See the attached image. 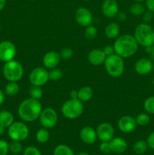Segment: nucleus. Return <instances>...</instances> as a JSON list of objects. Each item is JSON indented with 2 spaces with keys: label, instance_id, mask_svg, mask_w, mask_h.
<instances>
[{
  "label": "nucleus",
  "instance_id": "obj_1",
  "mask_svg": "<svg viewBox=\"0 0 154 155\" xmlns=\"http://www.w3.org/2000/svg\"><path fill=\"white\" fill-rule=\"evenodd\" d=\"M42 110V105L39 100L28 98L21 101L19 104L18 114L23 121L32 123L39 119Z\"/></svg>",
  "mask_w": 154,
  "mask_h": 155
},
{
  "label": "nucleus",
  "instance_id": "obj_2",
  "mask_svg": "<svg viewBox=\"0 0 154 155\" xmlns=\"http://www.w3.org/2000/svg\"><path fill=\"white\" fill-rule=\"evenodd\" d=\"M138 45L134 36L123 34L116 38L113 44V48L115 50V54H118L122 58H128L137 52Z\"/></svg>",
  "mask_w": 154,
  "mask_h": 155
},
{
  "label": "nucleus",
  "instance_id": "obj_3",
  "mask_svg": "<svg viewBox=\"0 0 154 155\" xmlns=\"http://www.w3.org/2000/svg\"><path fill=\"white\" fill-rule=\"evenodd\" d=\"M134 37L138 45L149 47L154 44V30L146 23L138 24L134 30Z\"/></svg>",
  "mask_w": 154,
  "mask_h": 155
},
{
  "label": "nucleus",
  "instance_id": "obj_4",
  "mask_svg": "<svg viewBox=\"0 0 154 155\" xmlns=\"http://www.w3.org/2000/svg\"><path fill=\"white\" fill-rule=\"evenodd\" d=\"M107 74L112 77H119L125 71L124 58L116 54L107 56L104 63Z\"/></svg>",
  "mask_w": 154,
  "mask_h": 155
},
{
  "label": "nucleus",
  "instance_id": "obj_5",
  "mask_svg": "<svg viewBox=\"0 0 154 155\" xmlns=\"http://www.w3.org/2000/svg\"><path fill=\"white\" fill-rule=\"evenodd\" d=\"M84 111V105L79 99L75 98L65 101L61 107V113L64 117L69 120H74L79 118Z\"/></svg>",
  "mask_w": 154,
  "mask_h": 155
},
{
  "label": "nucleus",
  "instance_id": "obj_6",
  "mask_svg": "<svg viewBox=\"0 0 154 155\" xmlns=\"http://www.w3.org/2000/svg\"><path fill=\"white\" fill-rule=\"evenodd\" d=\"M24 68L18 61L14 60L5 62L2 68V74L8 82H18L24 76Z\"/></svg>",
  "mask_w": 154,
  "mask_h": 155
},
{
  "label": "nucleus",
  "instance_id": "obj_7",
  "mask_svg": "<svg viewBox=\"0 0 154 155\" xmlns=\"http://www.w3.org/2000/svg\"><path fill=\"white\" fill-rule=\"evenodd\" d=\"M30 130L24 123L17 121L14 122L8 128V135L12 141L23 142L28 138Z\"/></svg>",
  "mask_w": 154,
  "mask_h": 155
},
{
  "label": "nucleus",
  "instance_id": "obj_8",
  "mask_svg": "<svg viewBox=\"0 0 154 155\" xmlns=\"http://www.w3.org/2000/svg\"><path fill=\"white\" fill-rule=\"evenodd\" d=\"M39 120L42 127L48 130L53 128L57 124L58 120V115L54 108L48 107L42 109Z\"/></svg>",
  "mask_w": 154,
  "mask_h": 155
},
{
  "label": "nucleus",
  "instance_id": "obj_9",
  "mask_svg": "<svg viewBox=\"0 0 154 155\" xmlns=\"http://www.w3.org/2000/svg\"><path fill=\"white\" fill-rule=\"evenodd\" d=\"M29 80L33 86H45L49 80L48 71L45 68H41V67L35 68L30 73Z\"/></svg>",
  "mask_w": 154,
  "mask_h": 155
},
{
  "label": "nucleus",
  "instance_id": "obj_10",
  "mask_svg": "<svg viewBox=\"0 0 154 155\" xmlns=\"http://www.w3.org/2000/svg\"><path fill=\"white\" fill-rule=\"evenodd\" d=\"M17 54V48L14 44L8 40L0 42V61L8 62L14 60Z\"/></svg>",
  "mask_w": 154,
  "mask_h": 155
},
{
  "label": "nucleus",
  "instance_id": "obj_11",
  "mask_svg": "<svg viewBox=\"0 0 154 155\" xmlns=\"http://www.w3.org/2000/svg\"><path fill=\"white\" fill-rule=\"evenodd\" d=\"M98 139L101 142H110L115 134V130L110 123H101L96 130Z\"/></svg>",
  "mask_w": 154,
  "mask_h": 155
},
{
  "label": "nucleus",
  "instance_id": "obj_12",
  "mask_svg": "<svg viewBox=\"0 0 154 155\" xmlns=\"http://www.w3.org/2000/svg\"><path fill=\"white\" fill-rule=\"evenodd\" d=\"M75 19L77 24L82 27L91 25L93 22V15L91 11L85 7H80L75 11Z\"/></svg>",
  "mask_w": 154,
  "mask_h": 155
},
{
  "label": "nucleus",
  "instance_id": "obj_13",
  "mask_svg": "<svg viewBox=\"0 0 154 155\" xmlns=\"http://www.w3.org/2000/svg\"><path fill=\"white\" fill-rule=\"evenodd\" d=\"M119 130L123 133H131L134 131L137 127L135 118L129 115H125L121 117L117 123Z\"/></svg>",
  "mask_w": 154,
  "mask_h": 155
},
{
  "label": "nucleus",
  "instance_id": "obj_14",
  "mask_svg": "<svg viewBox=\"0 0 154 155\" xmlns=\"http://www.w3.org/2000/svg\"><path fill=\"white\" fill-rule=\"evenodd\" d=\"M103 15L108 18H113L119 13V4L116 0H105L101 6Z\"/></svg>",
  "mask_w": 154,
  "mask_h": 155
},
{
  "label": "nucleus",
  "instance_id": "obj_15",
  "mask_svg": "<svg viewBox=\"0 0 154 155\" xmlns=\"http://www.w3.org/2000/svg\"><path fill=\"white\" fill-rule=\"evenodd\" d=\"M60 53L55 51H50L45 53L42 59V63L46 69H53L58 66L60 62Z\"/></svg>",
  "mask_w": 154,
  "mask_h": 155
},
{
  "label": "nucleus",
  "instance_id": "obj_16",
  "mask_svg": "<svg viewBox=\"0 0 154 155\" xmlns=\"http://www.w3.org/2000/svg\"><path fill=\"white\" fill-rule=\"evenodd\" d=\"M79 138L84 143L87 145H93L98 139L96 130L89 126L84 127L80 130Z\"/></svg>",
  "mask_w": 154,
  "mask_h": 155
},
{
  "label": "nucleus",
  "instance_id": "obj_17",
  "mask_svg": "<svg viewBox=\"0 0 154 155\" xmlns=\"http://www.w3.org/2000/svg\"><path fill=\"white\" fill-rule=\"evenodd\" d=\"M153 69V64L150 59L142 58L137 60L134 64L136 73L140 75H146L152 72Z\"/></svg>",
  "mask_w": 154,
  "mask_h": 155
},
{
  "label": "nucleus",
  "instance_id": "obj_18",
  "mask_svg": "<svg viewBox=\"0 0 154 155\" xmlns=\"http://www.w3.org/2000/svg\"><path fill=\"white\" fill-rule=\"evenodd\" d=\"M109 142H110L111 151L114 154H123L128 148L127 142L121 137H113Z\"/></svg>",
  "mask_w": 154,
  "mask_h": 155
},
{
  "label": "nucleus",
  "instance_id": "obj_19",
  "mask_svg": "<svg viewBox=\"0 0 154 155\" xmlns=\"http://www.w3.org/2000/svg\"><path fill=\"white\" fill-rule=\"evenodd\" d=\"M107 58L104 51L101 49H93L88 54V60L94 66H100L104 63Z\"/></svg>",
  "mask_w": 154,
  "mask_h": 155
},
{
  "label": "nucleus",
  "instance_id": "obj_20",
  "mask_svg": "<svg viewBox=\"0 0 154 155\" xmlns=\"http://www.w3.org/2000/svg\"><path fill=\"white\" fill-rule=\"evenodd\" d=\"M104 33H105V36L108 39H116L119 36V33H120V27H119V25L117 23H110V24L106 26L105 29H104Z\"/></svg>",
  "mask_w": 154,
  "mask_h": 155
},
{
  "label": "nucleus",
  "instance_id": "obj_21",
  "mask_svg": "<svg viewBox=\"0 0 154 155\" xmlns=\"http://www.w3.org/2000/svg\"><path fill=\"white\" fill-rule=\"evenodd\" d=\"M94 95V90L91 86H85L78 89V99L82 102L90 101Z\"/></svg>",
  "mask_w": 154,
  "mask_h": 155
},
{
  "label": "nucleus",
  "instance_id": "obj_22",
  "mask_svg": "<svg viewBox=\"0 0 154 155\" xmlns=\"http://www.w3.org/2000/svg\"><path fill=\"white\" fill-rule=\"evenodd\" d=\"M14 122V117L11 112L7 110H0V125L8 128Z\"/></svg>",
  "mask_w": 154,
  "mask_h": 155
},
{
  "label": "nucleus",
  "instance_id": "obj_23",
  "mask_svg": "<svg viewBox=\"0 0 154 155\" xmlns=\"http://www.w3.org/2000/svg\"><path fill=\"white\" fill-rule=\"evenodd\" d=\"M20 86L18 82H8L5 87V94L8 96H14L19 92Z\"/></svg>",
  "mask_w": 154,
  "mask_h": 155
},
{
  "label": "nucleus",
  "instance_id": "obj_24",
  "mask_svg": "<svg viewBox=\"0 0 154 155\" xmlns=\"http://www.w3.org/2000/svg\"><path fill=\"white\" fill-rule=\"evenodd\" d=\"M53 155H75V154L70 147L60 144L55 147L53 151Z\"/></svg>",
  "mask_w": 154,
  "mask_h": 155
},
{
  "label": "nucleus",
  "instance_id": "obj_25",
  "mask_svg": "<svg viewBox=\"0 0 154 155\" xmlns=\"http://www.w3.org/2000/svg\"><path fill=\"white\" fill-rule=\"evenodd\" d=\"M49 138L50 133L49 132H48V129L42 127V128L38 130V131L36 132V139L39 143H46V142L49 140Z\"/></svg>",
  "mask_w": 154,
  "mask_h": 155
},
{
  "label": "nucleus",
  "instance_id": "obj_26",
  "mask_svg": "<svg viewBox=\"0 0 154 155\" xmlns=\"http://www.w3.org/2000/svg\"><path fill=\"white\" fill-rule=\"evenodd\" d=\"M146 11V7L141 2H134L129 8L130 13L134 16H142Z\"/></svg>",
  "mask_w": 154,
  "mask_h": 155
},
{
  "label": "nucleus",
  "instance_id": "obj_27",
  "mask_svg": "<svg viewBox=\"0 0 154 155\" xmlns=\"http://www.w3.org/2000/svg\"><path fill=\"white\" fill-rule=\"evenodd\" d=\"M148 148V145L146 143V141L140 139L137 141L133 145V150L134 153L137 154H143L146 151Z\"/></svg>",
  "mask_w": 154,
  "mask_h": 155
},
{
  "label": "nucleus",
  "instance_id": "obj_28",
  "mask_svg": "<svg viewBox=\"0 0 154 155\" xmlns=\"http://www.w3.org/2000/svg\"><path fill=\"white\" fill-rule=\"evenodd\" d=\"M29 93H30V98H34V99L36 100H39L42 98L43 90L42 89V86H33L32 85L30 90H29Z\"/></svg>",
  "mask_w": 154,
  "mask_h": 155
},
{
  "label": "nucleus",
  "instance_id": "obj_29",
  "mask_svg": "<svg viewBox=\"0 0 154 155\" xmlns=\"http://www.w3.org/2000/svg\"><path fill=\"white\" fill-rule=\"evenodd\" d=\"M24 151V148L21 144V142L18 141H12L11 143H9V151L13 154H19Z\"/></svg>",
  "mask_w": 154,
  "mask_h": 155
},
{
  "label": "nucleus",
  "instance_id": "obj_30",
  "mask_svg": "<svg viewBox=\"0 0 154 155\" xmlns=\"http://www.w3.org/2000/svg\"><path fill=\"white\" fill-rule=\"evenodd\" d=\"M137 125L140 126V127H145L147 125L150 121V117L149 114L146 113H140L135 118Z\"/></svg>",
  "mask_w": 154,
  "mask_h": 155
},
{
  "label": "nucleus",
  "instance_id": "obj_31",
  "mask_svg": "<svg viewBox=\"0 0 154 155\" xmlns=\"http://www.w3.org/2000/svg\"><path fill=\"white\" fill-rule=\"evenodd\" d=\"M98 35V29L96 27L93 25H89L86 27L85 30V37L87 39H94L96 38Z\"/></svg>",
  "mask_w": 154,
  "mask_h": 155
},
{
  "label": "nucleus",
  "instance_id": "obj_32",
  "mask_svg": "<svg viewBox=\"0 0 154 155\" xmlns=\"http://www.w3.org/2000/svg\"><path fill=\"white\" fill-rule=\"evenodd\" d=\"M143 107L147 114H154V96H150L145 100Z\"/></svg>",
  "mask_w": 154,
  "mask_h": 155
},
{
  "label": "nucleus",
  "instance_id": "obj_33",
  "mask_svg": "<svg viewBox=\"0 0 154 155\" xmlns=\"http://www.w3.org/2000/svg\"><path fill=\"white\" fill-rule=\"evenodd\" d=\"M48 76H49V80L53 81H58L63 77V72L60 69L55 68L48 71Z\"/></svg>",
  "mask_w": 154,
  "mask_h": 155
},
{
  "label": "nucleus",
  "instance_id": "obj_34",
  "mask_svg": "<svg viewBox=\"0 0 154 155\" xmlns=\"http://www.w3.org/2000/svg\"><path fill=\"white\" fill-rule=\"evenodd\" d=\"M60 55L62 59L67 61L72 57V55H73V51H72V48L66 47V48H63L60 51Z\"/></svg>",
  "mask_w": 154,
  "mask_h": 155
},
{
  "label": "nucleus",
  "instance_id": "obj_35",
  "mask_svg": "<svg viewBox=\"0 0 154 155\" xmlns=\"http://www.w3.org/2000/svg\"><path fill=\"white\" fill-rule=\"evenodd\" d=\"M23 155H42V153L39 151V148L36 147L28 146L23 151Z\"/></svg>",
  "mask_w": 154,
  "mask_h": 155
},
{
  "label": "nucleus",
  "instance_id": "obj_36",
  "mask_svg": "<svg viewBox=\"0 0 154 155\" xmlns=\"http://www.w3.org/2000/svg\"><path fill=\"white\" fill-rule=\"evenodd\" d=\"M9 152V143L0 139V155H7Z\"/></svg>",
  "mask_w": 154,
  "mask_h": 155
},
{
  "label": "nucleus",
  "instance_id": "obj_37",
  "mask_svg": "<svg viewBox=\"0 0 154 155\" xmlns=\"http://www.w3.org/2000/svg\"><path fill=\"white\" fill-rule=\"evenodd\" d=\"M99 149L103 154H110L112 152L109 142H101V143L99 145Z\"/></svg>",
  "mask_w": 154,
  "mask_h": 155
},
{
  "label": "nucleus",
  "instance_id": "obj_38",
  "mask_svg": "<svg viewBox=\"0 0 154 155\" xmlns=\"http://www.w3.org/2000/svg\"><path fill=\"white\" fill-rule=\"evenodd\" d=\"M142 18H143V21L144 23L148 24V23L151 22V21H152V19H153V12L147 9V10L145 11L144 13L143 14Z\"/></svg>",
  "mask_w": 154,
  "mask_h": 155
},
{
  "label": "nucleus",
  "instance_id": "obj_39",
  "mask_svg": "<svg viewBox=\"0 0 154 155\" xmlns=\"http://www.w3.org/2000/svg\"><path fill=\"white\" fill-rule=\"evenodd\" d=\"M146 143H147L148 147H149L151 149L154 151V131L148 136L147 139H146Z\"/></svg>",
  "mask_w": 154,
  "mask_h": 155
},
{
  "label": "nucleus",
  "instance_id": "obj_40",
  "mask_svg": "<svg viewBox=\"0 0 154 155\" xmlns=\"http://www.w3.org/2000/svg\"><path fill=\"white\" fill-rule=\"evenodd\" d=\"M103 51H104V54H106L107 57V56H110L112 55V54H115V50L114 48H113V45H107V46L104 47Z\"/></svg>",
  "mask_w": 154,
  "mask_h": 155
},
{
  "label": "nucleus",
  "instance_id": "obj_41",
  "mask_svg": "<svg viewBox=\"0 0 154 155\" xmlns=\"http://www.w3.org/2000/svg\"><path fill=\"white\" fill-rule=\"evenodd\" d=\"M145 5L148 10L154 13V0H145Z\"/></svg>",
  "mask_w": 154,
  "mask_h": 155
},
{
  "label": "nucleus",
  "instance_id": "obj_42",
  "mask_svg": "<svg viewBox=\"0 0 154 155\" xmlns=\"http://www.w3.org/2000/svg\"><path fill=\"white\" fill-rule=\"evenodd\" d=\"M146 51H147L148 54L150 55V57L152 58V59H154V45H151V46L146 47Z\"/></svg>",
  "mask_w": 154,
  "mask_h": 155
},
{
  "label": "nucleus",
  "instance_id": "obj_43",
  "mask_svg": "<svg viewBox=\"0 0 154 155\" xmlns=\"http://www.w3.org/2000/svg\"><path fill=\"white\" fill-rule=\"evenodd\" d=\"M69 97L72 99H75V98H78V90L76 89H72L69 92Z\"/></svg>",
  "mask_w": 154,
  "mask_h": 155
},
{
  "label": "nucleus",
  "instance_id": "obj_44",
  "mask_svg": "<svg viewBox=\"0 0 154 155\" xmlns=\"http://www.w3.org/2000/svg\"><path fill=\"white\" fill-rule=\"evenodd\" d=\"M116 17L119 21H125L126 20V15L123 12H119Z\"/></svg>",
  "mask_w": 154,
  "mask_h": 155
},
{
  "label": "nucleus",
  "instance_id": "obj_45",
  "mask_svg": "<svg viewBox=\"0 0 154 155\" xmlns=\"http://www.w3.org/2000/svg\"><path fill=\"white\" fill-rule=\"evenodd\" d=\"M5 101V94L4 91L0 89V105L3 104Z\"/></svg>",
  "mask_w": 154,
  "mask_h": 155
},
{
  "label": "nucleus",
  "instance_id": "obj_46",
  "mask_svg": "<svg viewBox=\"0 0 154 155\" xmlns=\"http://www.w3.org/2000/svg\"><path fill=\"white\" fill-rule=\"evenodd\" d=\"M6 5V0H0V12L5 8Z\"/></svg>",
  "mask_w": 154,
  "mask_h": 155
},
{
  "label": "nucleus",
  "instance_id": "obj_47",
  "mask_svg": "<svg viewBox=\"0 0 154 155\" xmlns=\"http://www.w3.org/2000/svg\"><path fill=\"white\" fill-rule=\"evenodd\" d=\"M5 127L0 125V136H3V135L5 134Z\"/></svg>",
  "mask_w": 154,
  "mask_h": 155
},
{
  "label": "nucleus",
  "instance_id": "obj_48",
  "mask_svg": "<svg viewBox=\"0 0 154 155\" xmlns=\"http://www.w3.org/2000/svg\"><path fill=\"white\" fill-rule=\"evenodd\" d=\"M76 155H89L87 152H79Z\"/></svg>",
  "mask_w": 154,
  "mask_h": 155
},
{
  "label": "nucleus",
  "instance_id": "obj_49",
  "mask_svg": "<svg viewBox=\"0 0 154 155\" xmlns=\"http://www.w3.org/2000/svg\"><path fill=\"white\" fill-rule=\"evenodd\" d=\"M135 2H144L145 0H134Z\"/></svg>",
  "mask_w": 154,
  "mask_h": 155
},
{
  "label": "nucleus",
  "instance_id": "obj_50",
  "mask_svg": "<svg viewBox=\"0 0 154 155\" xmlns=\"http://www.w3.org/2000/svg\"><path fill=\"white\" fill-rule=\"evenodd\" d=\"M82 1H85V2H88V1H90V0H82Z\"/></svg>",
  "mask_w": 154,
  "mask_h": 155
}]
</instances>
